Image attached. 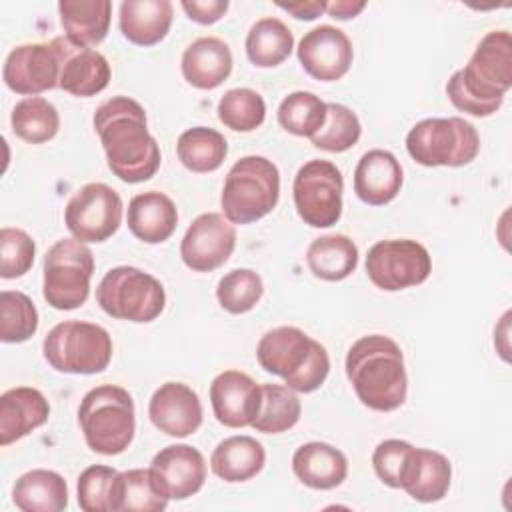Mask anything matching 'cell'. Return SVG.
I'll return each mask as SVG.
<instances>
[{
	"label": "cell",
	"instance_id": "obj_1",
	"mask_svg": "<svg viewBox=\"0 0 512 512\" xmlns=\"http://www.w3.org/2000/svg\"><path fill=\"white\" fill-rule=\"evenodd\" d=\"M94 128L106 152L108 168L122 182L138 184L160 168V146L148 130L144 108L128 98L114 96L94 112Z\"/></svg>",
	"mask_w": 512,
	"mask_h": 512
},
{
	"label": "cell",
	"instance_id": "obj_2",
	"mask_svg": "<svg viewBox=\"0 0 512 512\" xmlns=\"http://www.w3.org/2000/svg\"><path fill=\"white\" fill-rule=\"evenodd\" d=\"M512 86V36L508 30L488 32L462 70H456L446 94L454 108L476 118L494 114Z\"/></svg>",
	"mask_w": 512,
	"mask_h": 512
},
{
	"label": "cell",
	"instance_id": "obj_3",
	"mask_svg": "<svg viewBox=\"0 0 512 512\" xmlns=\"http://www.w3.org/2000/svg\"><path fill=\"white\" fill-rule=\"evenodd\" d=\"M346 376L358 400L376 412L400 408L408 392V376L400 346L382 334L358 338L346 354Z\"/></svg>",
	"mask_w": 512,
	"mask_h": 512
},
{
	"label": "cell",
	"instance_id": "obj_4",
	"mask_svg": "<svg viewBox=\"0 0 512 512\" xmlns=\"http://www.w3.org/2000/svg\"><path fill=\"white\" fill-rule=\"evenodd\" d=\"M258 364L280 376L294 392L318 390L328 372L330 358L326 348L296 326H278L268 330L256 346Z\"/></svg>",
	"mask_w": 512,
	"mask_h": 512
},
{
	"label": "cell",
	"instance_id": "obj_5",
	"mask_svg": "<svg viewBox=\"0 0 512 512\" xmlns=\"http://www.w3.org/2000/svg\"><path fill=\"white\" fill-rule=\"evenodd\" d=\"M78 424L90 450L104 456L122 454L136 432V412L130 392L114 384L88 390L78 408Z\"/></svg>",
	"mask_w": 512,
	"mask_h": 512
},
{
	"label": "cell",
	"instance_id": "obj_6",
	"mask_svg": "<svg viewBox=\"0 0 512 512\" xmlns=\"http://www.w3.org/2000/svg\"><path fill=\"white\" fill-rule=\"evenodd\" d=\"M280 198V172L264 156H244L232 164L222 186V210L232 224H250L270 214Z\"/></svg>",
	"mask_w": 512,
	"mask_h": 512
},
{
	"label": "cell",
	"instance_id": "obj_7",
	"mask_svg": "<svg viewBox=\"0 0 512 512\" xmlns=\"http://www.w3.org/2000/svg\"><path fill=\"white\" fill-rule=\"evenodd\" d=\"M42 352L46 362L58 372L98 374L112 360V338L98 324L66 320L46 334Z\"/></svg>",
	"mask_w": 512,
	"mask_h": 512
},
{
	"label": "cell",
	"instance_id": "obj_8",
	"mask_svg": "<svg viewBox=\"0 0 512 512\" xmlns=\"http://www.w3.org/2000/svg\"><path fill=\"white\" fill-rule=\"evenodd\" d=\"M406 150L422 166H464L480 152V136L464 118H426L406 136Z\"/></svg>",
	"mask_w": 512,
	"mask_h": 512
},
{
	"label": "cell",
	"instance_id": "obj_9",
	"mask_svg": "<svg viewBox=\"0 0 512 512\" xmlns=\"http://www.w3.org/2000/svg\"><path fill=\"white\" fill-rule=\"evenodd\" d=\"M96 302L112 318L152 322L162 314L166 294L160 280L152 274L134 266H116L100 280Z\"/></svg>",
	"mask_w": 512,
	"mask_h": 512
},
{
	"label": "cell",
	"instance_id": "obj_10",
	"mask_svg": "<svg viewBox=\"0 0 512 512\" xmlns=\"http://www.w3.org/2000/svg\"><path fill=\"white\" fill-rule=\"evenodd\" d=\"M92 274V250L76 238H62L44 256L42 294L56 310L80 308L88 300Z\"/></svg>",
	"mask_w": 512,
	"mask_h": 512
},
{
	"label": "cell",
	"instance_id": "obj_11",
	"mask_svg": "<svg viewBox=\"0 0 512 512\" xmlns=\"http://www.w3.org/2000/svg\"><path fill=\"white\" fill-rule=\"evenodd\" d=\"M342 192V172L330 160L306 162L292 184L296 212L312 228H328L340 220Z\"/></svg>",
	"mask_w": 512,
	"mask_h": 512
},
{
	"label": "cell",
	"instance_id": "obj_12",
	"mask_svg": "<svg viewBox=\"0 0 512 512\" xmlns=\"http://www.w3.org/2000/svg\"><path fill=\"white\" fill-rule=\"evenodd\" d=\"M432 272L428 250L416 240H380L366 256V274L386 292L404 290L426 282Z\"/></svg>",
	"mask_w": 512,
	"mask_h": 512
},
{
	"label": "cell",
	"instance_id": "obj_13",
	"mask_svg": "<svg viewBox=\"0 0 512 512\" xmlns=\"http://www.w3.org/2000/svg\"><path fill=\"white\" fill-rule=\"evenodd\" d=\"M122 210V198L112 186L90 182L68 200L64 222L76 240L104 242L120 228Z\"/></svg>",
	"mask_w": 512,
	"mask_h": 512
},
{
	"label": "cell",
	"instance_id": "obj_14",
	"mask_svg": "<svg viewBox=\"0 0 512 512\" xmlns=\"http://www.w3.org/2000/svg\"><path fill=\"white\" fill-rule=\"evenodd\" d=\"M236 228L226 216L206 212L192 220L182 242V262L194 272H212L220 268L234 252Z\"/></svg>",
	"mask_w": 512,
	"mask_h": 512
},
{
	"label": "cell",
	"instance_id": "obj_15",
	"mask_svg": "<svg viewBox=\"0 0 512 512\" xmlns=\"http://www.w3.org/2000/svg\"><path fill=\"white\" fill-rule=\"evenodd\" d=\"M58 76L60 58L54 40L16 46L6 56L2 68L6 86L24 96H36L40 92L58 88Z\"/></svg>",
	"mask_w": 512,
	"mask_h": 512
},
{
	"label": "cell",
	"instance_id": "obj_16",
	"mask_svg": "<svg viewBox=\"0 0 512 512\" xmlns=\"http://www.w3.org/2000/svg\"><path fill=\"white\" fill-rule=\"evenodd\" d=\"M354 50L344 30L320 24L306 32L298 44V60L308 76L320 82L342 78L352 66Z\"/></svg>",
	"mask_w": 512,
	"mask_h": 512
},
{
	"label": "cell",
	"instance_id": "obj_17",
	"mask_svg": "<svg viewBox=\"0 0 512 512\" xmlns=\"http://www.w3.org/2000/svg\"><path fill=\"white\" fill-rule=\"evenodd\" d=\"M150 474L168 500H186L204 486L206 462L198 448L172 444L152 458Z\"/></svg>",
	"mask_w": 512,
	"mask_h": 512
},
{
	"label": "cell",
	"instance_id": "obj_18",
	"mask_svg": "<svg viewBox=\"0 0 512 512\" xmlns=\"http://www.w3.org/2000/svg\"><path fill=\"white\" fill-rule=\"evenodd\" d=\"M52 40L60 58L58 88L72 96L88 98L108 86L110 64L98 50L74 44L66 36H56Z\"/></svg>",
	"mask_w": 512,
	"mask_h": 512
},
{
	"label": "cell",
	"instance_id": "obj_19",
	"mask_svg": "<svg viewBox=\"0 0 512 512\" xmlns=\"http://www.w3.org/2000/svg\"><path fill=\"white\" fill-rule=\"evenodd\" d=\"M214 416L228 428H244L254 422L262 404V386L246 372L224 370L210 384Z\"/></svg>",
	"mask_w": 512,
	"mask_h": 512
},
{
	"label": "cell",
	"instance_id": "obj_20",
	"mask_svg": "<svg viewBox=\"0 0 512 512\" xmlns=\"http://www.w3.org/2000/svg\"><path fill=\"white\" fill-rule=\"evenodd\" d=\"M148 416L160 432L174 438H186L202 424V404L190 386L182 382H166L152 394Z\"/></svg>",
	"mask_w": 512,
	"mask_h": 512
},
{
	"label": "cell",
	"instance_id": "obj_21",
	"mask_svg": "<svg viewBox=\"0 0 512 512\" xmlns=\"http://www.w3.org/2000/svg\"><path fill=\"white\" fill-rule=\"evenodd\" d=\"M402 188V166L388 150H368L354 170V192L370 206H384Z\"/></svg>",
	"mask_w": 512,
	"mask_h": 512
},
{
	"label": "cell",
	"instance_id": "obj_22",
	"mask_svg": "<svg viewBox=\"0 0 512 512\" xmlns=\"http://www.w3.org/2000/svg\"><path fill=\"white\" fill-rule=\"evenodd\" d=\"M50 416L44 394L30 386H16L0 396V444L8 446L32 430L40 428Z\"/></svg>",
	"mask_w": 512,
	"mask_h": 512
},
{
	"label": "cell",
	"instance_id": "obj_23",
	"mask_svg": "<svg viewBox=\"0 0 512 512\" xmlns=\"http://www.w3.org/2000/svg\"><path fill=\"white\" fill-rule=\"evenodd\" d=\"M182 76L200 90L220 86L232 72V52L228 44L216 36L196 38L182 54Z\"/></svg>",
	"mask_w": 512,
	"mask_h": 512
},
{
	"label": "cell",
	"instance_id": "obj_24",
	"mask_svg": "<svg viewBox=\"0 0 512 512\" xmlns=\"http://www.w3.org/2000/svg\"><path fill=\"white\" fill-rule=\"evenodd\" d=\"M126 220L130 232L138 240L146 244H160L174 234L178 210L164 192L148 190L130 200Z\"/></svg>",
	"mask_w": 512,
	"mask_h": 512
},
{
	"label": "cell",
	"instance_id": "obj_25",
	"mask_svg": "<svg viewBox=\"0 0 512 512\" xmlns=\"http://www.w3.org/2000/svg\"><path fill=\"white\" fill-rule=\"evenodd\" d=\"M292 470L304 486L332 490L346 480L348 460L338 448L326 442H308L294 452Z\"/></svg>",
	"mask_w": 512,
	"mask_h": 512
},
{
	"label": "cell",
	"instance_id": "obj_26",
	"mask_svg": "<svg viewBox=\"0 0 512 512\" xmlns=\"http://www.w3.org/2000/svg\"><path fill=\"white\" fill-rule=\"evenodd\" d=\"M170 0H124L120 4V32L136 46H154L172 26Z\"/></svg>",
	"mask_w": 512,
	"mask_h": 512
},
{
	"label": "cell",
	"instance_id": "obj_27",
	"mask_svg": "<svg viewBox=\"0 0 512 512\" xmlns=\"http://www.w3.org/2000/svg\"><path fill=\"white\" fill-rule=\"evenodd\" d=\"M58 12L66 38L74 44L92 48L108 34L112 14L108 0H62Z\"/></svg>",
	"mask_w": 512,
	"mask_h": 512
},
{
	"label": "cell",
	"instance_id": "obj_28",
	"mask_svg": "<svg viewBox=\"0 0 512 512\" xmlns=\"http://www.w3.org/2000/svg\"><path fill=\"white\" fill-rule=\"evenodd\" d=\"M264 462L266 452L252 436L224 438L210 456L212 472L224 482H246L264 468Z\"/></svg>",
	"mask_w": 512,
	"mask_h": 512
},
{
	"label": "cell",
	"instance_id": "obj_29",
	"mask_svg": "<svg viewBox=\"0 0 512 512\" xmlns=\"http://www.w3.org/2000/svg\"><path fill=\"white\" fill-rule=\"evenodd\" d=\"M12 500L24 512H60L68 506V484L58 472L36 468L16 480Z\"/></svg>",
	"mask_w": 512,
	"mask_h": 512
},
{
	"label": "cell",
	"instance_id": "obj_30",
	"mask_svg": "<svg viewBox=\"0 0 512 512\" xmlns=\"http://www.w3.org/2000/svg\"><path fill=\"white\" fill-rule=\"evenodd\" d=\"M310 272L326 282L348 278L358 266V248L344 234H326L310 242L306 250Z\"/></svg>",
	"mask_w": 512,
	"mask_h": 512
},
{
	"label": "cell",
	"instance_id": "obj_31",
	"mask_svg": "<svg viewBox=\"0 0 512 512\" xmlns=\"http://www.w3.org/2000/svg\"><path fill=\"white\" fill-rule=\"evenodd\" d=\"M452 478L450 460L426 448H416L412 470L402 490L418 502H438L448 494Z\"/></svg>",
	"mask_w": 512,
	"mask_h": 512
},
{
	"label": "cell",
	"instance_id": "obj_32",
	"mask_svg": "<svg viewBox=\"0 0 512 512\" xmlns=\"http://www.w3.org/2000/svg\"><path fill=\"white\" fill-rule=\"evenodd\" d=\"M294 48V34L290 28L274 18H260L252 24L246 36L248 60L258 68H272L282 64Z\"/></svg>",
	"mask_w": 512,
	"mask_h": 512
},
{
	"label": "cell",
	"instance_id": "obj_33",
	"mask_svg": "<svg viewBox=\"0 0 512 512\" xmlns=\"http://www.w3.org/2000/svg\"><path fill=\"white\" fill-rule=\"evenodd\" d=\"M176 154L184 168L200 174L212 172L224 162L228 154V142L214 128L194 126L178 136Z\"/></svg>",
	"mask_w": 512,
	"mask_h": 512
},
{
	"label": "cell",
	"instance_id": "obj_34",
	"mask_svg": "<svg viewBox=\"0 0 512 512\" xmlns=\"http://www.w3.org/2000/svg\"><path fill=\"white\" fill-rule=\"evenodd\" d=\"M12 132L30 144H42L56 136L60 128V116L52 102L42 96L22 98L10 114Z\"/></svg>",
	"mask_w": 512,
	"mask_h": 512
},
{
	"label": "cell",
	"instance_id": "obj_35",
	"mask_svg": "<svg viewBox=\"0 0 512 512\" xmlns=\"http://www.w3.org/2000/svg\"><path fill=\"white\" fill-rule=\"evenodd\" d=\"M300 412L302 406L292 388L280 384H264L260 412L250 426L256 432L280 434L296 426V422L300 420Z\"/></svg>",
	"mask_w": 512,
	"mask_h": 512
},
{
	"label": "cell",
	"instance_id": "obj_36",
	"mask_svg": "<svg viewBox=\"0 0 512 512\" xmlns=\"http://www.w3.org/2000/svg\"><path fill=\"white\" fill-rule=\"evenodd\" d=\"M168 498L158 490L150 468L120 472L116 492V512H162Z\"/></svg>",
	"mask_w": 512,
	"mask_h": 512
},
{
	"label": "cell",
	"instance_id": "obj_37",
	"mask_svg": "<svg viewBox=\"0 0 512 512\" xmlns=\"http://www.w3.org/2000/svg\"><path fill=\"white\" fill-rule=\"evenodd\" d=\"M278 122L294 136L312 138L326 122V102L314 92H292L278 106Z\"/></svg>",
	"mask_w": 512,
	"mask_h": 512
},
{
	"label": "cell",
	"instance_id": "obj_38",
	"mask_svg": "<svg viewBox=\"0 0 512 512\" xmlns=\"http://www.w3.org/2000/svg\"><path fill=\"white\" fill-rule=\"evenodd\" d=\"M118 478V470L102 464L82 470L76 484L78 506L84 512H116Z\"/></svg>",
	"mask_w": 512,
	"mask_h": 512
},
{
	"label": "cell",
	"instance_id": "obj_39",
	"mask_svg": "<svg viewBox=\"0 0 512 512\" xmlns=\"http://www.w3.org/2000/svg\"><path fill=\"white\" fill-rule=\"evenodd\" d=\"M218 118L234 132H252L266 118L264 98L252 88H232L218 102Z\"/></svg>",
	"mask_w": 512,
	"mask_h": 512
},
{
	"label": "cell",
	"instance_id": "obj_40",
	"mask_svg": "<svg viewBox=\"0 0 512 512\" xmlns=\"http://www.w3.org/2000/svg\"><path fill=\"white\" fill-rule=\"evenodd\" d=\"M38 328V310L34 302L18 290L0 292V338L8 344L28 340Z\"/></svg>",
	"mask_w": 512,
	"mask_h": 512
},
{
	"label": "cell",
	"instance_id": "obj_41",
	"mask_svg": "<svg viewBox=\"0 0 512 512\" xmlns=\"http://www.w3.org/2000/svg\"><path fill=\"white\" fill-rule=\"evenodd\" d=\"M362 126L348 106L328 102L326 104V122L324 126L310 138L312 144L326 152H344L352 148L360 138Z\"/></svg>",
	"mask_w": 512,
	"mask_h": 512
},
{
	"label": "cell",
	"instance_id": "obj_42",
	"mask_svg": "<svg viewBox=\"0 0 512 512\" xmlns=\"http://www.w3.org/2000/svg\"><path fill=\"white\" fill-rule=\"evenodd\" d=\"M262 294V278L250 268H236L228 272L216 286V298L220 306L230 314L250 312L260 302Z\"/></svg>",
	"mask_w": 512,
	"mask_h": 512
},
{
	"label": "cell",
	"instance_id": "obj_43",
	"mask_svg": "<svg viewBox=\"0 0 512 512\" xmlns=\"http://www.w3.org/2000/svg\"><path fill=\"white\" fill-rule=\"evenodd\" d=\"M416 448L398 438L384 440L372 454V466L376 476L390 488H402L412 470Z\"/></svg>",
	"mask_w": 512,
	"mask_h": 512
},
{
	"label": "cell",
	"instance_id": "obj_44",
	"mask_svg": "<svg viewBox=\"0 0 512 512\" xmlns=\"http://www.w3.org/2000/svg\"><path fill=\"white\" fill-rule=\"evenodd\" d=\"M36 256V244L28 232L20 228L0 230V276L10 280L26 274Z\"/></svg>",
	"mask_w": 512,
	"mask_h": 512
},
{
	"label": "cell",
	"instance_id": "obj_45",
	"mask_svg": "<svg viewBox=\"0 0 512 512\" xmlns=\"http://www.w3.org/2000/svg\"><path fill=\"white\" fill-rule=\"evenodd\" d=\"M180 6L190 20L204 26L218 22L228 10L226 0H184L180 2Z\"/></svg>",
	"mask_w": 512,
	"mask_h": 512
},
{
	"label": "cell",
	"instance_id": "obj_46",
	"mask_svg": "<svg viewBox=\"0 0 512 512\" xmlns=\"http://www.w3.org/2000/svg\"><path fill=\"white\" fill-rule=\"evenodd\" d=\"M326 4L324 0H306V2H278V8L286 10L288 14H292L298 20H314L318 18L322 12H326Z\"/></svg>",
	"mask_w": 512,
	"mask_h": 512
},
{
	"label": "cell",
	"instance_id": "obj_47",
	"mask_svg": "<svg viewBox=\"0 0 512 512\" xmlns=\"http://www.w3.org/2000/svg\"><path fill=\"white\" fill-rule=\"evenodd\" d=\"M366 8V2H352V0H336V2H328L326 4V12L332 18L338 20H348L358 16L362 10Z\"/></svg>",
	"mask_w": 512,
	"mask_h": 512
}]
</instances>
